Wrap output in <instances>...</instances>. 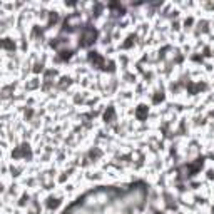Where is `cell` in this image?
I'll list each match as a JSON object with an SVG mask.
<instances>
[{"label": "cell", "mask_w": 214, "mask_h": 214, "mask_svg": "<svg viewBox=\"0 0 214 214\" xmlns=\"http://www.w3.org/2000/svg\"><path fill=\"white\" fill-rule=\"evenodd\" d=\"M94 37H96V32H94L92 28H87L85 34H84V42H82V44L84 45H90V44H92V40H94Z\"/></svg>", "instance_id": "1"}]
</instances>
